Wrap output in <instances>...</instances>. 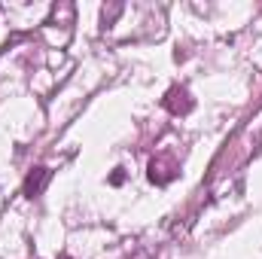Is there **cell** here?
<instances>
[{
    "mask_svg": "<svg viewBox=\"0 0 262 259\" xmlns=\"http://www.w3.org/2000/svg\"><path fill=\"white\" fill-rule=\"evenodd\" d=\"M162 104H165V110L174 113V116H186V113L195 110V98H192L189 89H183V85H171V89L165 92Z\"/></svg>",
    "mask_w": 262,
    "mask_h": 259,
    "instance_id": "obj_2",
    "label": "cell"
},
{
    "mask_svg": "<svg viewBox=\"0 0 262 259\" xmlns=\"http://www.w3.org/2000/svg\"><path fill=\"white\" fill-rule=\"evenodd\" d=\"M49 180H52V168H46V165H37V168H34V171L25 177V195H28V198H40V195L46 192Z\"/></svg>",
    "mask_w": 262,
    "mask_h": 259,
    "instance_id": "obj_3",
    "label": "cell"
},
{
    "mask_svg": "<svg viewBox=\"0 0 262 259\" xmlns=\"http://www.w3.org/2000/svg\"><path fill=\"white\" fill-rule=\"evenodd\" d=\"M122 180H125V174H122V168H116V171H113V177H110V183H113V186H119Z\"/></svg>",
    "mask_w": 262,
    "mask_h": 259,
    "instance_id": "obj_5",
    "label": "cell"
},
{
    "mask_svg": "<svg viewBox=\"0 0 262 259\" xmlns=\"http://www.w3.org/2000/svg\"><path fill=\"white\" fill-rule=\"evenodd\" d=\"M119 12H122V3H110V6H104V12H101L104 25H113V21L119 18Z\"/></svg>",
    "mask_w": 262,
    "mask_h": 259,
    "instance_id": "obj_4",
    "label": "cell"
},
{
    "mask_svg": "<svg viewBox=\"0 0 262 259\" xmlns=\"http://www.w3.org/2000/svg\"><path fill=\"white\" fill-rule=\"evenodd\" d=\"M58 259H70V256H67V253H61V256H58Z\"/></svg>",
    "mask_w": 262,
    "mask_h": 259,
    "instance_id": "obj_6",
    "label": "cell"
},
{
    "mask_svg": "<svg viewBox=\"0 0 262 259\" xmlns=\"http://www.w3.org/2000/svg\"><path fill=\"white\" fill-rule=\"evenodd\" d=\"M180 174V165H177V159L174 156H168V153H162V156H156L152 162H149V183H156V186H165V183H171L174 177Z\"/></svg>",
    "mask_w": 262,
    "mask_h": 259,
    "instance_id": "obj_1",
    "label": "cell"
}]
</instances>
